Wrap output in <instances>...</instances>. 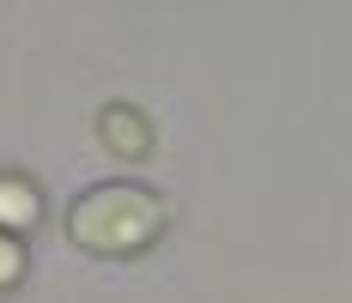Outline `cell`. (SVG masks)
<instances>
[{
  "mask_svg": "<svg viewBox=\"0 0 352 303\" xmlns=\"http://www.w3.org/2000/svg\"><path fill=\"white\" fill-rule=\"evenodd\" d=\"M31 212H36V201H31L25 182H0V231H6V225H25Z\"/></svg>",
  "mask_w": 352,
  "mask_h": 303,
  "instance_id": "cell-2",
  "label": "cell"
},
{
  "mask_svg": "<svg viewBox=\"0 0 352 303\" xmlns=\"http://www.w3.org/2000/svg\"><path fill=\"white\" fill-rule=\"evenodd\" d=\"M164 225V206L134 182H104L73 206V236L98 255H134L140 243H152Z\"/></svg>",
  "mask_w": 352,
  "mask_h": 303,
  "instance_id": "cell-1",
  "label": "cell"
},
{
  "mask_svg": "<svg viewBox=\"0 0 352 303\" xmlns=\"http://www.w3.org/2000/svg\"><path fill=\"white\" fill-rule=\"evenodd\" d=\"M19 267H25L19 243H12V236H0V285H12V279H19Z\"/></svg>",
  "mask_w": 352,
  "mask_h": 303,
  "instance_id": "cell-3",
  "label": "cell"
}]
</instances>
